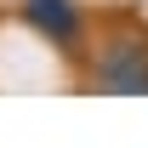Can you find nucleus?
Listing matches in <instances>:
<instances>
[{"mask_svg": "<svg viewBox=\"0 0 148 148\" xmlns=\"http://www.w3.org/2000/svg\"><path fill=\"white\" fill-rule=\"evenodd\" d=\"M86 86L108 97H148V34H108L86 57Z\"/></svg>", "mask_w": 148, "mask_h": 148, "instance_id": "f257e3e1", "label": "nucleus"}, {"mask_svg": "<svg viewBox=\"0 0 148 148\" xmlns=\"http://www.w3.org/2000/svg\"><path fill=\"white\" fill-rule=\"evenodd\" d=\"M17 17L34 29L51 51L63 57H80L86 46V12H80V0H17Z\"/></svg>", "mask_w": 148, "mask_h": 148, "instance_id": "f03ea898", "label": "nucleus"}]
</instances>
